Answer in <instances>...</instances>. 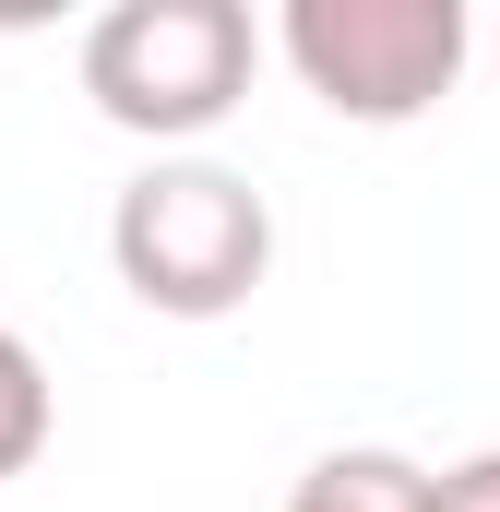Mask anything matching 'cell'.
Here are the masks:
<instances>
[{"label":"cell","mask_w":500,"mask_h":512,"mask_svg":"<svg viewBox=\"0 0 500 512\" xmlns=\"http://www.w3.org/2000/svg\"><path fill=\"white\" fill-rule=\"evenodd\" d=\"M429 512H500V453H465L429 477Z\"/></svg>","instance_id":"cell-6"},{"label":"cell","mask_w":500,"mask_h":512,"mask_svg":"<svg viewBox=\"0 0 500 512\" xmlns=\"http://www.w3.org/2000/svg\"><path fill=\"white\" fill-rule=\"evenodd\" d=\"M108 262H120V286L143 310L227 322L250 286L274 274V215H262V191H250L239 167L179 155V167H143L108 203Z\"/></svg>","instance_id":"cell-1"},{"label":"cell","mask_w":500,"mask_h":512,"mask_svg":"<svg viewBox=\"0 0 500 512\" xmlns=\"http://www.w3.org/2000/svg\"><path fill=\"white\" fill-rule=\"evenodd\" d=\"M274 36H286L298 84L334 120H370V131L441 108L453 72H465V48H477L465 0H286Z\"/></svg>","instance_id":"cell-3"},{"label":"cell","mask_w":500,"mask_h":512,"mask_svg":"<svg viewBox=\"0 0 500 512\" xmlns=\"http://www.w3.org/2000/svg\"><path fill=\"white\" fill-rule=\"evenodd\" d=\"M250 48L239 0H120L84 24V96L143 143H191L250 96Z\"/></svg>","instance_id":"cell-2"},{"label":"cell","mask_w":500,"mask_h":512,"mask_svg":"<svg viewBox=\"0 0 500 512\" xmlns=\"http://www.w3.org/2000/svg\"><path fill=\"white\" fill-rule=\"evenodd\" d=\"M286 512H429V465L358 441V453H322V465L286 489Z\"/></svg>","instance_id":"cell-4"},{"label":"cell","mask_w":500,"mask_h":512,"mask_svg":"<svg viewBox=\"0 0 500 512\" xmlns=\"http://www.w3.org/2000/svg\"><path fill=\"white\" fill-rule=\"evenodd\" d=\"M48 453V370L24 334H0V477H24Z\"/></svg>","instance_id":"cell-5"}]
</instances>
